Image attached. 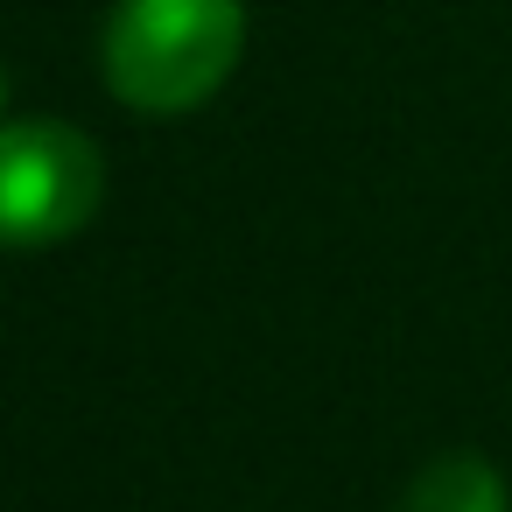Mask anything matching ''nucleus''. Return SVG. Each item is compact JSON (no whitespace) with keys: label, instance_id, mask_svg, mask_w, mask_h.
Returning a JSON list of instances; mask_svg holds the SVG:
<instances>
[{"label":"nucleus","instance_id":"obj_1","mask_svg":"<svg viewBox=\"0 0 512 512\" xmlns=\"http://www.w3.org/2000/svg\"><path fill=\"white\" fill-rule=\"evenodd\" d=\"M246 50V0H113L99 71L134 113L204 106Z\"/></svg>","mask_w":512,"mask_h":512},{"label":"nucleus","instance_id":"obj_2","mask_svg":"<svg viewBox=\"0 0 512 512\" xmlns=\"http://www.w3.org/2000/svg\"><path fill=\"white\" fill-rule=\"evenodd\" d=\"M106 162L71 120H0V246L36 253L92 225Z\"/></svg>","mask_w":512,"mask_h":512},{"label":"nucleus","instance_id":"obj_3","mask_svg":"<svg viewBox=\"0 0 512 512\" xmlns=\"http://www.w3.org/2000/svg\"><path fill=\"white\" fill-rule=\"evenodd\" d=\"M400 512H505V477L477 449H449L414 470Z\"/></svg>","mask_w":512,"mask_h":512},{"label":"nucleus","instance_id":"obj_4","mask_svg":"<svg viewBox=\"0 0 512 512\" xmlns=\"http://www.w3.org/2000/svg\"><path fill=\"white\" fill-rule=\"evenodd\" d=\"M0 106H8V71H0Z\"/></svg>","mask_w":512,"mask_h":512}]
</instances>
